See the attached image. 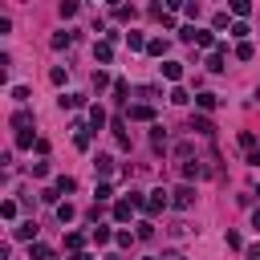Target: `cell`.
Segmentation results:
<instances>
[{
  "instance_id": "6da1fadb",
  "label": "cell",
  "mask_w": 260,
  "mask_h": 260,
  "mask_svg": "<svg viewBox=\"0 0 260 260\" xmlns=\"http://www.w3.org/2000/svg\"><path fill=\"white\" fill-rule=\"evenodd\" d=\"M191 203H195V187H191V183H183V187H175V191H171V207L187 211Z\"/></svg>"
},
{
  "instance_id": "7a4b0ae2",
  "label": "cell",
  "mask_w": 260,
  "mask_h": 260,
  "mask_svg": "<svg viewBox=\"0 0 260 260\" xmlns=\"http://www.w3.org/2000/svg\"><path fill=\"white\" fill-rule=\"evenodd\" d=\"M167 207H171V191L158 187V191L146 195V215H158V211H167Z\"/></svg>"
},
{
  "instance_id": "3957f363",
  "label": "cell",
  "mask_w": 260,
  "mask_h": 260,
  "mask_svg": "<svg viewBox=\"0 0 260 260\" xmlns=\"http://www.w3.org/2000/svg\"><path fill=\"white\" fill-rule=\"evenodd\" d=\"M195 45H199V49H207V53H215V49H219V41H215V32H211V28H195Z\"/></svg>"
},
{
  "instance_id": "277c9868",
  "label": "cell",
  "mask_w": 260,
  "mask_h": 260,
  "mask_svg": "<svg viewBox=\"0 0 260 260\" xmlns=\"http://www.w3.org/2000/svg\"><path fill=\"white\" fill-rule=\"evenodd\" d=\"M130 122H154V106L134 102V106H130Z\"/></svg>"
},
{
  "instance_id": "5b68a950",
  "label": "cell",
  "mask_w": 260,
  "mask_h": 260,
  "mask_svg": "<svg viewBox=\"0 0 260 260\" xmlns=\"http://www.w3.org/2000/svg\"><path fill=\"white\" fill-rule=\"evenodd\" d=\"M73 146H77V150H89V146H93V130L73 126Z\"/></svg>"
},
{
  "instance_id": "8992f818",
  "label": "cell",
  "mask_w": 260,
  "mask_h": 260,
  "mask_svg": "<svg viewBox=\"0 0 260 260\" xmlns=\"http://www.w3.org/2000/svg\"><path fill=\"white\" fill-rule=\"evenodd\" d=\"M12 236H16V240L37 244V223H32V219H24V223H16V228H12Z\"/></svg>"
},
{
  "instance_id": "52a82bcc",
  "label": "cell",
  "mask_w": 260,
  "mask_h": 260,
  "mask_svg": "<svg viewBox=\"0 0 260 260\" xmlns=\"http://www.w3.org/2000/svg\"><path fill=\"white\" fill-rule=\"evenodd\" d=\"M223 53H228V45H219L215 53H207V69H211V73H223V65H228V61H223Z\"/></svg>"
},
{
  "instance_id": "ba28073f",
  "label": "cell",
  "mask_w": 260,
  "mask_h": 260,
  "mask_svg": "<svg viewBox=\"0 0 260 260\" xmlns=\"http://www.w3.org/2000/svg\"><path fill=\"white\" fill-rule=\"evenodd\" d=\"M93 57H98L102 65H110V61H114V45H110V41H98V45H93Z\"/></svg>"
},
{
  "instance_id": "9c48e42d",
  "label": "cell",
  "mask_w": 260,
  "mask_h": 260,
  "mask_svg": "<svg viewBox=\"0 0 260 260\" xmlns=\"http://www.w3.org/2000/svg\"><path fill=\"white\" fill-rule=\"evenodd\" d=\"M162 77L167 81H179L183 77V61H162Z\"/></svg>"
},
{
  "instance_id": "30bf717a",
  "label": "cell",
  "mask_w": 260,
  "mask_h": 260,
  "mask_svg": "<svg viewBox=\"0 0 260 260\" xmlns=\"http://www.w3.org/2000/svg\"><path fill=\"white\" fill-rule=\"evenodd\" d=\"M106 126V106H89V130H102Z\"/></svg>"
},
{
  "instance_id": "8fae6325",
  "label": "cell",
  "mask_w": 260,
  "mask_h": 260,
  "mask_svg": "<svg viewBox=\"0 0 260 260\" xmlns=\"http://www.w3.org/2000/svg\"><path fill=\"white\" fill-rule=\"evenodd\" d=\"M28 256H32V260H53V248L37 240V244H28Z\"/></svg>"
},
{
  "instance_id": "7c38bea8",
  "label": "cell",
  "mask_w": 260,
  "mask_h": 260,
  "mask_svg": "<svg viewBox=\"0 0 260 260\" xmlns=\"http://www.w3.org/2000/svg\"><path fill=\"white\" fill-rule=\"evenodd\" d=\"M81 106H85L81 93H61V110H81Z\"/></svg>"
},
{
  "instance_id": "4fadbf2b",
  "label": "cell",
  "mask_w": 260,
  "mask_h": 260,
  "mask_svg": "<svg viewBox=\"0 0 260 260\" xmlns=\"http://www.w3.org/2000/svg\"><path fill=\"white\" fill-rule=\"evenodd\" d=\"M12 126H16V130H28V126H32V114H28L24 106H20V110L12 114Z\"/></svg>"
},
{
  "instance_id": "5bb4252c",
  "label": "cell",
  "mask_w": 260,
  "mask_h": 260,
  "mask_svg": "<svg viewBox=\"0 0 260 260\" xmlns=\"http://www.w3.org/2000/svg\"><path fill=\"white\" fill-rule=\"evenodd\" d=\"M191 130H199L203 138H211V134H215V126H211V118H191Z\"/></svg>"
},
{
  "instance_id": "9a60e30c",
  "label": "cell",
  "mask_w": 260,
  "mask_h": 260,
  "mask_svg": "<svg viewBox=\"0 0 260 260\" xmlns=\"http://www.w3.org/2000/svg\"><path fill=\"white\" fill-rule=\"evenodd\" d=\"M93 167H98V175H102V179H110V175H114V158H110V154H98V162H93Z\"/></svg>"
},
{
  "instance_id": "2e32d148",
  "label": "cell",
  "mask_w": 260,
  "mask_h": 260,
  "mask_svg": "<svg viewBox=\"0 0 260 260\" xmlns=\"http://www.w3.org/2000/svg\"><path fill=\"white\" fill-rule=\"evenodd\" d=\"M53 187H57L61 195H69V191H77V179H73V175H57V183H53Z\"/></svg>"
},
{
  "instance_id": "e0dca14e",
  "label": "cell",
  "mask_w": 260,
  "mask_h": 260,
  "mask_svg": "<svg viewBox=\"0 0 260 260\" xmlns=\"http://www.w3.org/2000/svg\"><path fill=\"white\" fill-rule=\"evenodd\" d=\"M248 32H252V28H248V24H244V20H236V24H232V28H228V37H236V41H240V45H244V41H248Z\"/></svg>"
},
{
  "instance_id": "ac0fdd59",
  "label": "cell",
  "mask_w": 260,
  "mask_h": 260,
  "mask_svg": "<svg viewBox=\"0 0 260 260\" xmlns=\"http://www.w3.org/2000/svg\"><path fill=\"white\" fill-rule=\"evenodd\" d=\"M126 45H130V49H134V53H138V49H146V45H150V41H146V37H142V32H134V28H130V32H126Z\"/></svg>"
},
{
  "instance_id": "d6986e66",
  "label": "cell",
  "mask_w": 260,
  "mask_h": 260,
  "mask_svg": "<svg viewBox=\"0 0 260 260\" xmlns=\"http://www.w3.org/2000/svg\"><path fill=\"white\" fill-rule=\"evenodd\" d=\"M167 49H171V45H167L162 37H150V45H146V53H150V57H162Z\"/></svg>"
},
{
  "instance_id": "ffe728a7",
  "label": "cell",
  "mask_w": 260,
  "mask_h": 260,
  "mask_svg": "<svg viewBox=\"0 0 260 260\" xmlns=\"http://www.w3.org/2000/svg\"><path fill=\"white\" fill-rule=\"evenodd\" d=\"M195 106H199V110H215V106H219V98H215V93H199V98H195Z\"/></svg>"
},
{
  "instance_id": "44dd1931",
  "label": "cell",
  "mask_w": 260,
  "mask_h": 260,
  "mask_svg": "<svg viewBox=\"0 0 260 260\" xmlns=\"http://www.w3.org/2000/svg\"><path fill=\"white\" fill-rule=\"evenodd\" d=\"M73 215H77V207H73V203H57V219H61V223H69Z\"/></svg>"
},
{
  "instance_id": "7402d4cb",
  "label": "cell",
  "mask_w": 260,
  "mask_h": 260,
  "mask_svg": "<svg viewBox=\"0 0 260 260\" xmlns=\"http://www.w3.org/2000/svg\"><path fill=\"white\" fill-rule=\"evenodd\" d=\"M110 236H114V232H110L106 223H98V228H93V244H98V248H102V244H110Z\"/></svg>"
},
{
  "instance_id": "603a6c76",
  "label": "cell",
  "mask_w": 260,
  "mask_h": 260,
  "mask_svg": "<svg viewBox=\"0 0 260 260\" xmlns=\"http://www.w3.org/2000/svg\"><path fill=\"white\" fill-rule=\"evenodd\" d=\"M81 244H85L81 232H69V236H65V248H69V252H81Z\"/></svg>"
},
{
  "instance_id": "cb8c5ba5",
  "label": "cell",
  "mask_w": 260,
  "mask_h": 260,
  "mask_svg": "<svg viewBox=\"0 0 260 260\" xmlns=\"http://www.w3.org/2000/svg\"><path fill=\"white\" fill-rule=\"evenodd\" d=\"M73 45V32H53V49H69Z\"/></svg>"
},
{
  "instance_id": "d4e9b609",
  "label": "cell",
  "mask_w": 260,
  "mask_h": 260,
  "mask_svg": "<svg viewBox=\"0 0 260 260\" xmlns=\"http://www.w3.org/2000/svg\"><path fill=\"white\" fill-rule=\"evenodd\" d=\"M65 77H69V69H61V65L49 69V81H53V85H65Z\"/></svg>"
},
{
  "instance_id": "484cf974",
  "label": "cell",
  "mask_w": 260,
  "mask_h": 260,
  "mask_svg": "<svg viewBox=\"0 0 260 260\" xmlns=\"http://www.w3.org/2000/svg\"><path fill=\"white\" fill-rule=\"evenodd\" d=\"M28 98H32V89H28V85H12V102H20V106H24Z\"/></svg>"
},
{
  "instance_id": "4316f807",
  "label": "cell",
  "mask_w": 260,
  "mask_h": 260,
  "mask_svg": "<svg viewBox=\"0 0 260 260\" xmlns=\"http://www.w3.org/2000/svg\"><path fill=\"white\" fill-rule=\"evenodd\" d=\"M171 102H175V106H187V102H191V93H187L183 85H175V89H171Z\"/></svg>"
},
{
  "instance_id": "83f0119b",
  "label": "cell",
  "mask_w": 260,
  "mask_h": 260,
  "mask_svg": "<svg viewBox=\"0 0 260 260\" xmlns=\"http://www.w3.org/2000/svg\"><path fill=\"white\" fill-rule=\"evenodd\" d=\"M16 146H20V150H28V146H37V138H32V130H20V134H16Z\"/></svg>"
},
{
  "instance_id": "f1b7e54d",
  "label": "cell",
  "mask_w": 260,
  "mask_h": 260,
  "mask_svg": "<svg viewBox=\"0 0 260 260\" xmlns=\"http://www.w3.org/2000/svg\"><path fill=\"white\" fill-rule=\"evenodd\" d=\"M240 146L252 154V150H256V134H252V130H240Z\"/></svg>"
},
{
  "instance_id": "f546056e",
  "label": "cell",
  "mask_w": 260,
  "mask_h": 260,
  "mask_svg": "<svg viewBox=\"0 0 260 260\" xmlns=\"http://www.w3.org/2000/svg\"><path fill=\"white\" fill-rule=\"evenodd\" d=\"M199 175H203V167H199V162H183V179H187V183H191V179H199Z\"/></svg>"
},
{
  "instance_id": "4dcf8cb0",
  "label": "cell",
  "mask_w": 260,
  "mask_h": 260,
  "mask_svg": "<svg viewBox=\"0 0 260 260\" xmlns=\"http://www.w3.org/2000/svg\"><path fill=\"white\" fill-rule=\"evenodd\" d=\"M232 12H236V16H240V20H244V16H248V12H252V4H248V0H232Z\"/></svg>"
},
{
  "instance_id": "1f68e13d",
  "label": "cell",
  "mask_w": 260,
  "mask_h": 260,
  "mask_svg": "<svg viewBox=\"0 0 260 260\" xmlns=\"http://www.w3.org/2000/svg\"><path fill=\"white\" fill-rule=\"evenodd\" d=\"M252 53H256V49H252V41H244V45H236V57H240V61H252Z\"/></svg>"
},
{
  "instance_id": "d6a6232c",
  "label": "cell",
  "mask_w": 260,
  "mask_h": 260,
  "mask_svg": "<svg viewBox=\"0 0 260 260\" xmlns=\"http://www.w3.org/2000/svg\"><path fill=\"white\" fill-rule=\"evenodd\" d=\"M134 236H138V240H150V236H154V223H150V219H142V223H138V232H134Z\"/></svg>"
},
{
  "instance_id": "836d02e7",
  "label": "cell",
  "mask_w": 260,
  "mask_h": 260,
  "mask_svg": "<svg viewBox=\"0 0 260 260\" xmlns=\"http://www.w3.org/2000/svg\"><path fill=\"white\" fill-rule=\"evenodd\" d=\"M114 20H134V8H126V4H118V8H114Z\"/></svg>"
},
{
  "instance_id": "e575fe53",
  "label": "cell",
  "mask_w": 260,
  "mask_h": 260,
  "mask_svg": "<svg viewBox=\"0 0 260 260\" xmlns=\"http://www.w3.org/2000/svg\"><path fill=\"white\" fill-rule=\"evenodd\" d=\"M215 28H232V24H228V12H215V16H211V32H215Z\"/></svg>"
},
{
  "instance_id": "d590c367",
  "label": "cell",
  "mask_w": 260,
  "mask_h": 260,
  "mask_svg": "<svg viewBox=\"0 0 260 260\" xmlns=\"http://www.w3.org/2000/svg\"><path fill=\"white\" fill-rule=\"evenodd\" d=\"M93 85L106 89V85H110V73H106V69H93Z\"/></svg>"
},
{
  "instance_id": "8d00e7d4",
  "label": "cell",
  "mask_w": 260,
  "mask_h": 260,
  "mask_svg": "<svg viewBox=\"0 0 260 260\" xmlns=\"http://www.w3.org/2000/svg\"><path fill=\"white\" fill-rule=\"evenodd\" d=\"M150 142H154V146H167V134H162V126H150Z\"/></svg>"
},
{
  "instance_id": "74e56055",
  "label": "cell",
  "mask_w": 260,
  "mask_h": 260,
  "mask_svg": "<svg viewBox=\"0 0 260 260\" xmlns=\"http://www.w3.org/2000/svg\"><path fill=\"white\" fill-rule=\"evenodd\" d=\"M93 195L106 203V199H114V187H110V183H98V191H93Z\"/></svg>"
},
{
  "instance_id": "f35d334b",
  "label": "cell",
  "mask_w": 260,
  "mask_h": 260,
  "mask_svg": "<svg viewBox=\"0 0 260 260\" xmlns=\"http://www.w3.org/2000/svg\"><path fill=\"white\" fill-rule=\"evenodd\" d=\"M0 215H4V219H16V203L4 199V203H0Z\"/></svg>"
},
{
  "instance_id": "ab89813d",
  "label": "cell",
  "mask_w": 260,
  "mask_h": 260,
  "mask_svg": "<svg viewBox=\"0 0 260 260\" xmlns=\"http://www.w3.org/2000/svg\"><path fill=\"white\" fill-rule=\"evenodd\" d=\"M114 240H118V244H122V248H130V244H134V236H130V232H126V228H122V232H114Z\"/></svg>"
},
{
  "instance_id": "60d3db41",
  "label": "cell",
  "mask_w": 260,
  "mask_h": 260,
  "mask_svg": "<svg viewBox=\"0 0 260 260\" xmlns=\"http://www.w3.org/2000/svg\"><path fill=\"white\" fill-rule=\"evenodd\" d=\"M61 16H65V20H69V16H77V4H73V0H65V4H61Z\"/></svg>"
},
{
  "instance_id": "b9f144b4",
  "label": "cell",
  "mask_w": 260,
  "mask_h": 260,
  "mask_svg": "<svg viewBox=\"0 0 260 260\" xmlns=\"http://www.w3.org/2000/svg\"><path fill=\"white\" fill-rule=\"evenodd\" d=\"M126 89H130V85H126V81H122V77H118V81H114V98H118V102H122V98H126Z\"/></svg>"
},
{
  "instance_id": "7bdbcfd3",
  "label": "cell",
  "mask_w": 260,
  "mask_h": 260,
  "mask_svg": "<svg viewBox=\"0 0 260 260\" xmlns=\"http://www.w3.org/2000/svg\"><path fill=\"white\" fill-rule=\"evenodd\" d=\"M223 240H228V248H244V240H240V232H228Z\"/></svg>"
},
{
  "instance_id": "ee69618b",
  "label": "cell",
  "mask_w": 260,
  "mask_h": 260,
  "mask_svg": "<svg viewBox=\"0 0 260 260\" xmlns=\"http://www.w3.org/2000/svg\"><path fill=\"white\" fill-rule=\"evenodd\" d=\"M248 167H260V146H256V150L248 154Z\"/></svg>"
},
{
  "instance_id": "f6af8a7d",
  "label": "cell",
  "mask_w": 260,
  "mask_h": 260,
  "mask_svg": "<svg viewBox=\"0 0 260 260\" xmlns=\"http://www.w3.org/2000/svg\"><path fill=\"white\" fill-rule=\"evenodd\" d=\"M162 260H187L183 252H162Z\"/></svg>"
},
{
  "instance_id": "bcb514c9",
  "label": "cell",
  "mask_w": 260,
  "mask_h": 260,
  "mask_svg": "<svg viewBox=\"0 0 260 260\" xmlns=\"http://www.w3.org/2000/svg\"><path fill=\"white\" fill-rule=\"evenodd\" d=\"M69 260H93V256H89V252H73Z\"/></svg>"
},
{
  "instance_id": "7dc6e473",
  "label": "cell",
  "mask_w": 260,
  "mask_h": 260,
  "mask_svg": "<svg viewBox=\"0 0 260 260\" xmlns=\"http://www.w3.org/2000/svg\"><path fill=\"white\" fill-rule=\"evenodd\" d=\"M252 228H256V232H260V207H256V211H252Z\"/></svg>"
},
{
  "instance_id": "c3c4849f",
  "label": "cell",
  "mask_w": 260,
  "mask_h": 260,
  "mask_svg": "<svg viewBox=\"0 0 260 260\" xmlns=\"http://www.w3.org/2000/svg\"><path fill=\"white\" fill-rule=\"evenodd\" d=\"M142 260H154V256H142Z\"/></svg>"
}]
</instances>
